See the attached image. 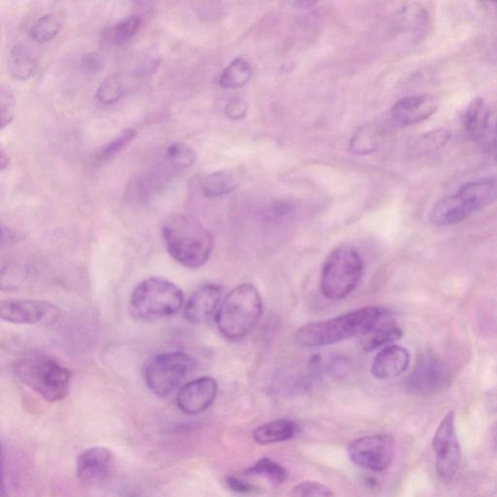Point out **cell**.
Here are the masks:
<instances>
[{
    "mask_svg": "<svg viewBox=\"0 0 497 497\" xmlns=\"http://www.w3.org/2000/svg\"><path fill=\"white\" fill-rule=\"evenodd\" d=\"M162 238L169 255L188 268L205 266L214 247L211 232L188 215L169 217L162 227Z\"/></svg>",
    "mask_w": 497,
    "mask_h": 497,
    "instance_id": "6da1fadb",
    "label": "cell"
},
{
    "mask_svg": "<svg viewBox=\"0 0 497 497\" xmlns=\"http://www.w3.org/2000/svg\"><path fill=\"white\" fill-rule=\"evenodd\" d=\"M385 311L378 307H363L327 321L310 322L301 327L296 334L303 347L317 348L328 346L363 336L384 315Z\"/></svg>",
    "mask_w": 497,
    "mask_h": 497,
    "instance_id": "7a4b0ae2",
    "label": "cell"
},
{
    "mask_svg": "<svg viewBox=\"0 0 497 497\" xmlns=\"http://www.w3.org/2000/svg\"><path fill=\"white\" fill-rule=\"evenodd\" d=\"M262 300L258 289L251 283L233 289L221 302L215 321L218 330L229 341L246 338L261 317Z\"/></svg>",
    "mask_w": 497,
    "mask_h": 497,
    "instance_id": "3957f363",
    "label": "cell"
},
{
    "mask_svg": "<svg viewBox=\"0 0 497 497\" xmlns=\"http://www.w3.org/2000/svg\"><path fill=\"white\" fill-rule=\"evenodd\" d=\"M12 371L19 381L49 402L63 400L69 392L71 373L68 369L43 354L15 361Z\"/></svg>",
    "mask_w": 497,
    "mask_h": 497,
    "instance_id": "277c9868",
    "label": "cell"
},
{
    "mask_svg": "<svg viewBox=\"0 0 497 497\" xmlns=\"http://www.w3.org/2000/svg\"><path fill=\"white\" fill-rule=\"evenodd\" d=\"M184 292L161 277H151L138 283L131 294L129 313L141 321H155L176 315L184 307Z\"/></svg>",
    "mask_w": 497,
    "mask_h": 497,
    "instance_id": "5b68a950",
    "label": "cell"
},
{
    "mask_svg": "<svg viewBox=\"0 0 497 497\" xmlns=\"http://www.w3.org/2000/svg\"><path fill=\"white\" fill-rule=\"evenodd\" d=\"M496 200L497 178L476 180L462 186L454 195L440 200L433 207L431 220L438 226L458 224Z\"/></svg>",
    "mask_w": 497,
    "mask_h": 497,
    "instance_id": "8992f818",
    "label": "cell"
},
{
    "mask_svg": "<svg viewBox=\"0 0 497 497\" xmlns=\"http://www.w3.org/2000/svg\"><path fill=\"white\" fill-rule=\"evenodd\" d=\"M363 273L359 252L348 245L334 249L323 263L321 291L324 298L341 300L357 288Z\"/></svg>",
    "mask_w": 497,
    "mask_h": 497,
    "instance_id": "52a82bcc",
    "label": "cell"
},
{
    "mask_svg": "<svg viewBox=\"0 0 497 497\" xmlns=\"http://www.w3.org/2000/svg\"><path fill=\"white\" fill-rule=\"evenodd\" d=\"M197 369V361L184 352H166L149 359L144 369L148 389L166 398L175 392Z\"/></svg>",
    "mask_w": 497,
    "mask_h": 497,
    "instance_id": "ba28073f",
    "label": "cell"
},
{
    "mask_svg": "<svg viewBox=\"0 0 497 497\" xmlns=\"http://www.w3.org/2000/svg\"><path fill=\"white\" fill-rule=\"evenodd\" d=\"M436 472L444 483H451L459 474L462 449L455 427V414L450 411L436 430L432 439Z\"/></svg>",
    "mask_w": 497,
    "mask_h": 497,
    "instance_id": "9c48e42d",
    "label": "cell"
},
{
    "mask_svg": "<svg viewBox=\"0 0 497 497\" xmlns=\"http://www.w3.org/2000/svg\"><path fill=\"white\" fill-rule=\"evenodd\" d=\"M395 441L391 434L365 436L353 441L348 448L351 462L360 468L382 472L392 463Z\"/></svg>",
    "mask_w": 497,
    "mask_h": 497,
    "instance_id": "30bf717a",
    "label": "cell"
},
{
    "mask_svg": "<svg viewBox=\"0 0 497 497\" xmlns=\"http://www.w3.org/2000/svg\"><path fill=\"white\" fill-rule=\"evenodd\" d=\"M448 365L431 353L420 354L408 380V388L418 394L434 395L447 389L451 383Z\"/></svg>",
    "mask_w": 497,
    "mask_h": 497,
    "instance_id": "8fae6325",
    "label": "cell"
},
{
    "mask_svg": "<svg viewBox=\"0 0 497 497\" xmlns=\"http://www.w3.org/2000/svg\"><path fill=\"white\" fill-rule=\"evenodd\" d=\"M59 316V309L44 300H6L0 304V317L12 323L52 324Z\"/></svg>",
    "mask_w": 497,
    "mask_h": 497,
    "instance_id": "7c38bea8",
    "label": "cell"
},
{
    "mask_svg": "<svg viewBox=\"0 0 497 497\" xmlns=\"http://www.w3.org/2000/svg\"><path fill=\"white\" fill-rule=\"evenodd\" d=\"M218 383L205 377L190 381L181 387L177 394L178 408L189 415H197L208 409L216 400Z\"/></svg>",
    "mask_w": 497,
    "mask_h": 497,
    "instance_id": "4fadbf2b",
    "label": "cell"
},
{
    "mask_svg": "<svg viewBox=\"0 0 497 497\" xmlns=\"http://www.w3.org/2000/svg\"><path fill=\"white\" fill-rule=\"evenodd\" d=\"M114 469V456L104 447H93L81 453L77 459L78 478L87 484L105 481Z\"/></svg>",
    "mask_w": 497,
    "mask_h": 497,
    "instance_id": "5bb4252c",
    "label": "cell"
},
{
    "mask_svg": "<svg viewBox=\"0 0 497 497\" xmlns=\"http://www.w3.org/2000/svg\"><path fill=\"white\" fill-rule=\"evenodd\" d=\"M438 110L435 98L428 95L404 97L392 108V118L400 126L409 127L428 120Z\"/></svg>",
    "mask_w": 497,
    "mask_h": 497,
    "instance_id": "9a60e30c",
    "label": "cell"
},
{
    "mask_svg": "<svg viewBox=\"0 0 497 497\" xmlns=\"http://www.w3.org/2000/svg\"><path fill=\"white\" fill-rule=\"evenodd\" d=\"M221 290L215 283H208L191 294L184 307L187 321L192 323L206 322L221 306Z\"/></svg>",
    "mask_w": 497,
    "mask_h": 497,
    "instance_id": "2e32d148",
    "label": "cell"
},
{
    "mask_svg": "<svg viewBox=\"0 0 497 497\" xmlns=\"http://www.w3.org/2000/svg\"><path fill=\"white\" fill-rule=\"evenodd\" d=\"M409 364V352L399 345H392L384 348L375 357L371 372L373 377L379 380H392L407 371Z\"/></svg>",
    "mask_w": 497,
    "mask_h": 497,
    "instance_id": "e0dca14e",
    "label": "cell"
},
{
    "mask_svg": "<svg viewBox=\"0 0 497 497\" xmlns=\"http://www.w3.org/2000/svg\"><path fill=\"white\" fill-rule=\"evenodd\" d=\"M401 338L402 330L397 322L384 313V315L361 337V348L371 352Z\"/></svg>",
    "mask_w": 497,
    "mask_h": 497,
    "instance_id": "ac0fdd59",
    "label": "cell"
},
{
    "mask_svg": "<svg viewBox=\"0 0 497 497\" xmlns=\"http://www.w3.org/2000/svg\"><path fill=\"white\" fill-rule=\"evenodd\" d=\"M429 12L422 4H410L404 6L397 16V26L400 32L422 38L429 26Z\"/></svg>",
    "mask_w": 497,
    "mask_h": 497,
    "instance_id": "d6986e66",
    "label": "cell"
},
{
    "mask_svg": "<svg viewBox=\"0 0 497 497\" xmlns=\"http://www.w3.org/2000/svg\"><path fill=\"white\" fill-rule=\"evenodd\" d=\"M299 430L293 421L282 419L260 425L253 431V439L260 445H271L285 442L293 438Z\"/></svg>",
    "mask_w": 497,
    "mask_h": 497,
    "instance_id": "ffe728a7",
    "label": "cell"
},
{
    "mask_svg": "<svg viewBox=\"0 0 497 497\" xmlns=\"http://www.w3.org/2000/svg\"><path fill=\"white\" fill-rule=\"evenodd\" d=\"M241 176L237 171L221 170L208 175L202 182V192L207 198H219L237 189Z\"/></svg>",
    "mask_w": 497,
    "mask_h": 497,
    "instance_id": "44dd1931",
    "label": "cell"
},
{
    "mask_svg": "<svg viewBox=\"0 0 497 497\" xmlns=\"http://www.w3.org/2000/svg\"><path fill=\"white\" fill-rule=\"evenodd\" d=\"M36 65L34 58L25 45L19 43L10 50L7 58V70L10 76L18 81L32 78L35 73Z\"/></svg>",
    "mask_w": 497,
    "mask_h": 497,
    "instance_id": "7402d4cb",
    "label": "cell"
},
{
    "mask_svg": "<svg viewBox=\"0 0 497 497\" xmlns=\"http://www.w3.org/2000/svg\"><path fill=\"white\" fill-rule=\"evenodd\" d=\"M252 76V67L247 60L237 58L222 71L220 86L227 89H235L245 86Z\"/></svg>",
    "mask_w": 497,
    "mask_h": 497,
    "instance_id": "603a6c76",
    "label": "cell"
},
{
    "mask_svg": "<svg viewBox=\"0 0 497 497\" xmlns=\"http://www.w3.org/2000/svg\"><path fill=\"white\" fill-rule=\"evenodd\" d=\"M485 115L484 99L482 97L473 99L463 116L465 133L470 138L477 140L483 136Z\"/></svg>",
    "mask_w": 497,
    "mask_h": 497,
    "instance_id": "cb8c5ba5",
    "label": "cell"
},
{
    "mask_svg": "<svg viewBox=\"0 0 497 497\" xmlns=\"http://www.w3.org/2000/svg\"><path fill=\"white\" fill-rule=\"evenodd\" d=\"M247 475L262 477L273 484L279 485L289 479V472L283 466L268 458L259 460L245 470Z\"/></svg>",
    "mask_w": 497,
    "mask_h": 497,
    "instance_id": "d4e9b609",
    "label": "cell"
},
{
    "mask_svg": "<svg viewBox=\"0 0 497 497\" xmlns=\"http://www.w3.org/2000/svg\"><path fill=\"white\" fill-rule=\"evenodd\" d=\"M62 23L54 14H46L39 18L29 29V37L38 44H44L53 40L59 33Z\"/></svg>",
    "mask_w": 497,
    "mask_h": 497,
    "instance_id": "484cf974",
    "label": "cell"
},
{
    "mask_svg": "<svg viewBox=\"0 0 497 497\" xmlns=\"http://www.w3.org/2000/svg\"><path fill=\"white\" fill-rule=\"evenodd\" d=\"M144 22L139 15L128 16L118 22L109 32L110 43L114 45H123L133 39L139 32Z\"/></svg>",
    "mask_w": 497,
    "mask_h": 497,
    "instance_id": "4316f807",
    "label": "cell"
},
{
    "mask_svg": "<svg viewBox=\"0 0 497 497\" xmlns=\"http://www.w3.org/2000/svg\"><path fill=\"white\" fill-rule=\"evenodd\" d=\"M379 144V131L373 125L362 128L351 142L353 153L367 155L377 149Z\"/></svg>",
    "mask_w": 497,
    "mask_h": 497,
    "instance_id": "83f0119b",
    "label": "cell"
},
{
    "mask_svg": "<svg viewBox=\"0 0 497 497\" xmlns=\"http://www.w3.org/2000/svg\"><path fill=\"white\" fill-rule=\"evenodd\" d=\"M124 96L123 81L118 75L106 78L97 90V98L100 104L113 105Z\"/></svg>",
    "mask_w": 497,
    "mask_h": 497,
    "instance_id": "f1b7e54d",
    "label": "cell"
},
{
    "mask_svg": "<svg viewBox=\"0 0 497 497\" xmlns=\"http://www.w3.org/2000/svg\"><path fill=\"white\" fill-rule=\"evenodd\" d=\"M136 130L133 128H128L123 131L119 136L110 141L109 144L101 148L97 155L96 161L97 164L101 165L107 161L111 158H113L121 150L128 146L131 142L136 137Z\"/></svg>",
    "mask_w": 497,
    "mask_h": 497,
    "instance_id": "f546056e",
    "label": "cell"
},
{
    "mask_svg": "<svg viewBox=\"0 0 497 497\" xmlns=\"http://www.w3.org/2000/svg\"><path fill=\"white\" fill-rule=\"evenodd\" d=\"M167 155L170 164L181 169L194 166L198 159L196 151L182 142L170 145Z\"/></svg>",
    "mask_w": 497,
    "mask_h": 497,
    "instance_id": "4dcf8cb0",
    "label": "cell"
},
{
    "mask_svg": "<svg viewBox=\"0 0 497 497\" xmlns=\"http://www.w3.org/2000/svg\"><path fill=\"white\" fill-rule=\"evenodd\" d=\"M291 497H336V493L326 485L307 481L294 486Z\"/></svg>",
    "mask_w": 497,
    "mask_h": 497,
    "instance_id": "1f68e13d",
    "label": "cell"
},
{
    "mask_svg": "<svg viewBox=\"0 0 497 497\" xmlns=\"http://www.w3.org/2000/svg\"><path fill=\"white\" fill-rule=\"evenodd\" d=\"M451 136V131L447 129L442 128L431 131V133L424 135L419 139L418 148L423 153H430V151L439 150L447 144Z\"/></svg>",
    "mask_w": 497,
    "mask_h": 497,
    "instance_id": "d6a6232c",
    "label": "cell"
},
{
    "mask_svg": "<svg viewBox=\"0 0 497 497\" xmlns=\"http://www.w3.org/2000/svg\"><path fill=\"white\" fill-rule=\"evenodd\" d=\"M15 113V98L12 91L2 88V94H0V127L4 130L10 126L14 120Z\"/></svg>",
    "mask_w": 497,
    "mask_h": 497,
    "instance_id": "836d02e7",
    "label": "cell"
},
{
    "mask_svg": "<svg viewBox=\"0 0 497 497\" xmlns=\"http://www.w3.org/2000/svg\"><path fill=\"white\" fill-rule=\"evenodd\" d=\"M81 69L88 75H95L103 71L105 60L97 53L90 52L85 54L80 60Z\"/></svg>",
    "mask_w": 497,
    "mask_h": 497,
    "instance_id": "e575fe53",
    "label": "cell"
},
{
    "mask_svg": "<svg viewBox=\"0 0 497 497\" xmlns=\"http://www.w3.org/2000/svg\"><path fill=\"white\" fill-rule=\"evenodd\" d=\"M225 485L230 492L239 494H248L255 491L251 484L236 476L226 477Z\"/></svg>",
    "mask_w": 497,
    "mask_h": 497,
    "instance_id": "d590c367",
    "label": "cell"
},
{
    "mask_svg": "<svg viewBox=\"0 0 497 497\" xmlns=\"http://www.w3.org/2000/svg\"><path fill=\"white\" fill-rule=\"evenodd\" d=\"M247 105L245 100L235 98L229 101L226 107V115L230 120H240L247 113Z\"/></svg>",
    "mask_w": 497,
    "mask_h": 497,
    "instance_id": "8d00e7d4",
    "label": "cell"
},
{
    "mask_svg": "<svg viewBox=\"0 0 497 497\" xmlns=\"http://www.w3.org/2000/svg\"><path fill=\"white\" fill-rule=\"evenodd\" d=\"M482 137L497 141V108L486 113Z\"/></svg>",
    "mask_w": 497,
    "mask_h": 497,
    "instance_id": "74e56055",
    "label": "cell"
},
{
    "mask_svg": "<svg viewBox=\"0 0 497 497\" xmlns=\"http://www.w3.org/2000/svg\"><path fill=\"white\" fill-rule=\"evenodd\" d=\"M10 166V159L6 151L2 149L0 151V170L4 171Z\"/></svg>",
    "mask_w": 497,
    "mask_h": 497,
    "instance_id": "f35d334b",
    "label": "cell"
},
{
    "mask_svg": "<svg viewBox=\"0 0 497 497\" xmlns=\"http://www.w3.org/2000/svg\"><path fill=\"white\" fill-rule=\"evenodd\" d=\"M493 153L494 159L497 162V141H495L493 144Z\"/></svg>",
    "mask_w": 497,
    "mask_h": 497,
    "instance_id": "ab89813d",
    "label": "cell"
},
{
    "mask_svg": "<svg viewBox=\"0 0 497 497\" xmlns=\"http://www.w3.org/2000/svg\"><path fill=\"white\" fill-rule=\"evenodd\" d=\"M496 7H497V4H496Z\"/></svg>",
    "mask_w": 497,
    "mask_h": 497,
    "instance_id": "60d3db41",
    "label": "cell"
}]
</instances>
